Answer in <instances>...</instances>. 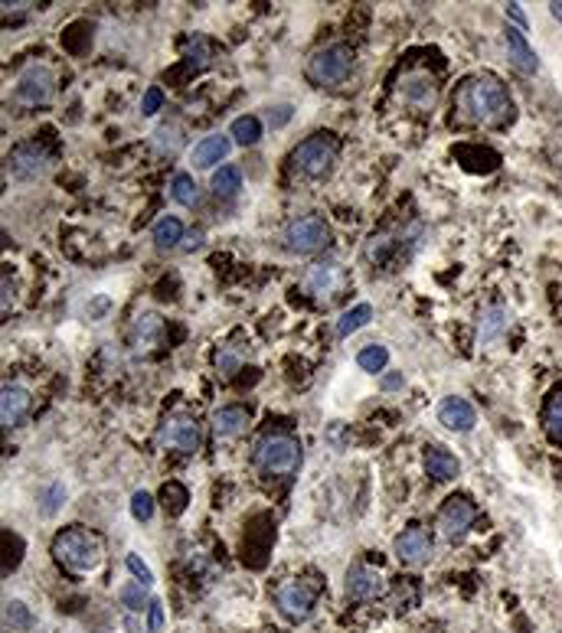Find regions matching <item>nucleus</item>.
Returning a JSON list of instances; mask_svg holds the SVG:
<instances>
[{
    "label": "nucleus",
    "mask_w": 562,
    "mask_h": 633,
    "mask_svg": "<svg viewBox=\"0 0 562 633\" xmlns=\"http://www.w3.org/2000/svg\"><path fill=\"white\" fill-rule=\"evenodd\" d=\"M549 13H553V17L562 23V4H559V0H556V4H549Z\"/></svg>",
    "instance_id": "37998d69"
},
{
    "label": "nucleus",
    "mask_w": 562,
    "mask_h": 633,
    "mask_svg": "<svg viewBox=\"0 0 562 633\" xmlns=\"http://www.w3.org/2000/svg\"><path fill=\"white\" fill-rule=\"evenodd\" d=\"M242 190V170L239 167H219L216 173H213V193L216 196H236V193Z\"/></svg>",
    "instance_id": "393cba45"
},
{
    "label": "nucleus",
    "mask_w": 562,
    "mask_h": 633,
    "mask_svg": "<svg viewBox=\"0 0 562 633\" xmlns=\"http://www.w3.org/2000/svg\"><path fill=\"white\" fill-rule=\"evenodd\" d=\"M252 461L268 477H291L301 464V441L291 435H281V431L262 435L255 441Z\"/></svg>",
    "instance_id": "f03ea898"
},
{
    "label": "nucleus",
    "mask_w": 562,
    "mask_h": 633,
    "mask_svg": "<svg viewBox=\"0 0 562 633\" xmlns=\"http://www.w3.org/2000/svg\"><path fill=\"white\" fill-rule=\"evenodd\" d=\"M163 105V91L157 89V85H151V89L145 91V101H141V115H157Z\"/></svg>",
    "instance_id": "c9c22d12"
},
{
    "label": "nucleus",
    "mask_w": 562,
    "mask_h": 633,
    "mask_svg": "<svg viewBox=\"0 0 562 633\" xmlns=\"http://www.w3.org/2000/svg\"><path fill=\"white\" fill-rule=\"evenodd\" d=\"M396 555H400V561H406V565H426L428 559H432V535H428V529H422V525H412V529H406L402 535H396Z\"/></svg>",
    "instance_id": "ddd939ff"
},
{
    "label": "nucleus",
    "mask_w": 562,
    "mask_h": 633,
    "mask_svg": "<svg viewBox=\"0 0 562 633\" xmlns=\"http://www.w3.org/2000/svg\"><path fill=\"white\" fill-rule=\"evenodd\" d=\"M507 53H510V59H514V65H517L520 73L530 75V73H536V69H540V59H536L533 46L526 43L523 30L507 27Z\"/></svg>",
    "instance_id": "6ab92c4d"
},
{
    "label": "nucleus",
    "mask_w": 562,
    "mask_h": 633,
    "mask_svg": "<svg viewBox=\"0 0 562 633\" xmlns=\"http://www.w3.org/2000/svg\"><path fill=\"white\" fill-rule=\"evenodd\" d=\"M344 591L350 601H373V597H380L386 591V581H382L380 571L366 568V565H354V568L347 571Z\"/></svg>",
    "instance_id": "4468645a"
},
{
    "label": "nucleus",
    "mask_w": 562,
    "mask_h": 633,
    "mask_svg": "<svg viewBox=\"0 0 562 633\" xmlns=\"http://www.w3.org/2000/svg\"><path fill=\"white\" fill-rule=\"evenodd\" d=\"M56 91V75L49 65H30L27 73L17 79V89H13V95H17V101H23V105H46V101L53 99Z\"/></svg>",
    "instance_id": "1a4fd4ad"
},
{
    "label": "nucleus",
    "mask_w": 562,
    "mask_h": 633,
    "mask_svg": "<svg viewBox=\"0 0 562 633\" xmlns=\"http://www.w3.org/2000/svg\"><path fill=\"white\" fill-rule=\"evenodd\" d=\"M121 604L127 607V611H141V607L147 604V585H141V581H131V585H125V588L119 591Z\"/></svg>",
    "instance_id": "2f4dec72"
},
{
    "label": "nucleus",
    "mask_w": 562,
    "mask_h": 633,
    "mask_svg": "<svg viewBox=\"0 0 562 633\" xmlns=\"http://www.w3.org/2000/svg\"><path fill=\"white\" fill-rule=\"evenodd\" d=\"M171 196L180 203V206L193 209L197 203H200V186H197V180H193L190 173H177L171 180Z\"/></svg>",
    "instance_id": "b1692460"
},
{
    "label": "nucleus",
    "mask_w": 562,
    "mask_h": 633,
    "mask_svg": "<svg viewBox=\"0 0 562 633\" xmlns=\"http://www.w3.org/2000/svg\"><path fill=\"white\" fill-rule=\"evenodd\" d=\"M183 238V222L177 216H163L154 222V242L161 248H173Z\"/></svg>",
    "instance_id": "a878e982"
},
{
    "label": "nucleus",
    "mask_w": 562,
    "mask_h": 633,
    "mask_svg": "<svg viewBox=\"0 0 562 633\" xmlns=\"http://www.w3.org/2000/svg\"><path fill=\"white\" fill-rule=\"evenodd\" d=\"M157 447H177L183 454H193L200 451V425H197V418H187V415H171L163 418L161 428H157Z\"/></svg>",
    "instance_id": "0eeeda50"
},
{
    "label": "nucleus",
    "mask_w": 562,
    "mask_h": 633,
    "mask_svg": "<svg viewBox=\"0 0 562 633\" xmlns=\"http://www.w3.org/2000/svg\"><path fill=\"white\" fill-rule=\"evenodd\" d=\"M285 242H288L291 252L308 255V252H321L330 242V226H327L321 216H301L294 219L288 229H285Z\"/></svg>",
    "instance_id": "423d86ee"
},
{
    "label": "nucleus",
    "mask_w": 562,
    "mask_h": 633,
    "mask_svg": "<svg viewBox=\"0 0 562 633\" xmlns=\"http://www.w3.org/2000/svg\"><path fill=\"white\" fill-rule=\"evenodd\" d=\"M30 412V392L23 386H4L0 392V425L17 428Z\"/></svg>",
    "instance_id": "dca6fc26"
},
{
    "label": "nucleus",
    "mask_w": 562,
    "mask_h": 633,
    "mask_svg": "<svg viewBox=\"0 0 562 633\" xmlns=\"http://www.w3.org/2000/svg\"><path fill=\"white\" fill-rule=\"evenodd\" d=\"M4 620H7L10 630H30L33 627V614H30V607L23 601H7Z\"/></svg>",
    "instance_id": "c85d7f7f"
},
{
    "label": "nucleus",
    "mask_w": 562,
    "mask_h": 633,
    "mask_svg": "<svg viewBox=\"0 0 562 633\" xmlns=\"http://www.w3.org/2000/svg\"><path fill=\"white\" fill-rule=\"evenodd\" d=\"M304 284H308L314 294H321V298H330L337 290V284H340V268L337 264H314L308 272V278H304Z\"/></svg>",
    "instance_id": "412c9836"
},
{
    "label": "nucleus",
    "mask_w": 562,
    "mask_h": 633,
    "mask_svg": "<svg viewBox=\"0 0 562 633\" xmlns=\"http://www.w3.org/2000/svg\"><path fill=\"white\" fill-rule=\"evenodd\" d=\"M507 330V310L504 308H490L487 314H484V320H481V346H487V343H494L500 334Z\"/></svg>",
    "instance_id": "bb28decb"
},
{
    "label": "nucleus",
    "mask_w": 562,
    "mask_h": 633,
    "mask_svg": "<svg viewBox=\"0 0 562 633\" xmlns=\"http://www.w3.org/2000/svg\"><path fill=\"white\" fill-rule=\"evenodd\" d=\"M245 425H249V412L239 405H223L213 412V431H216L219 438H236L245 431Z\"/></svg>",
    "instance_id": "aec40b11"
},
{
    "label": "nucleus",
    "mask_w": 562,
    "mask_h": 633,
    "mask_svg": "<svg viewBox=\"0 0 562 633\" xmlns=\"http://www.w3.org/2000/svg\"><path fill=\"white\" fill-rule=\"evenodd\" d=\"M229 151H233V141H229L226 134H209V137H203L200 144L193 147V167L206 170V167H213V163L226 160Z\"/></svg>",
    "instance_id": "f3484780"
},
{
    "label": "nucleus",
    "mask_w": 562,
    "mask_h": 633,
    "mask_svg": "<svg viewBox=\"0 0 562 633\" xmlns=\"http://www.w3.org/2000/svg\"><path fill=\"white\" fill-rule=\"evenodd\" d=\"M163 627V607L157 604H147V633H161Z\"/></svg>",
    "instance_id": "4c0bfd02"
},
{
    "label": "nucleus",
    "mask_w": 562,
    "mask_h": 633,
    "mask_svg": "<svg viewBox=\"0 0 562 633\" xmlns=\"http://www.w3.org/2000/svg\"><path fill=\"white\" fill-rule=\"evenodd\" d=\"M314 597H318V585H308V581H288L281 585L278 594H275V604L288 620H308L311 607H314Z\"/></svg>",
    "instance_id": "6e6552de"
},
{
    "label": "nucleus",
    "mask_w": 562,
    "mask_h": 633,
    "mask_svg": "<svg viewBox=\"0 0 562 633\" xmlns=\"http://www.w3.org/2000/svg\"><path fill=\"white\" fill-rule=\"evenodd\" d=\"M507 13H510V17H514V23H517V30H523V27H526V17H523V10H520V4H510Z\"/></svg>",
    "instance_id": "a19ab883"
},
{
    "label": "nucleus",
    "mask_w": 562,
    "mask_h": 633,
    "mask_svg": "<svg viewBox=\"0 0 562 633\" xmlns=\"http://www.w3.org/2000/svg\"><path fill=\"white\" fill-rule=\"evenodd\" d=\"M63 499H66L63 483H49V487L40 490V509H43V516H53L56 509L63 507Z\"/></svg>",
    "instance_id": "7c9ffc66"
},
{
    "label": "nucleus",
    "mask_w": 562,
    "mask_h": 633,
    "mask_svg": "<svg viewBox=\"0 0 562 633\" xmlns=\"http://www.w3.org/2000/svg\"><path fill=\"white\" fill-rule=\"evenodd\" d=\"M373 320V308L370 304H354L350 310H344L340 314V320H337V336L340 340H347L350 334H356V330H363V326Z\"/></svg>",
    "instance_id": "4be33fe9"
},
{
    "label": "nucleus",
    "mask_w": 562,
    "mask_h": 633,
    "mask_svg": "<svg viewBox=\"0 0 562 633\" xmlns=\"http://www.w3.org/2000/svg\"><path fill=\"white\" fill-rule=\"evenodd\" d=\"M400 95L412 108L428 111V108H435V101H438V82L428 73H408L402 75L400 82Z\"/></svg>",
    "instance_id": "9b49d317"
},
{
    "label": "nucleus",
    "mask_w": 562,
    "mask_h": 633,
    "mask_svg": "<svg viewBox=\"0 0 562 633\" xmlns=\"http://www.w3.org/2000/svg\"><path fill=\"white\" fill-rule=\"evenodd\" d=\"M7 163H10V173H13L17 180H37V177H43V173L49 170V157H46L37 144L13 147Z\"/></svg>",
    "instance_id": "f8f14e48"
},
{
    "label": "nucleus",
    "mask_w": 562,
    "mask_h": 633,
    "mask_svg": "<svg viewBox=\"0 0 562 633\" xmlns=\"http://www.w3.org/2000/svg\"><path fill=\"white\" fill-rule=\"evenodd\" d=\"M125 565H127V571H131V575H135V578L141 581V585H151V581H154V571L147 568V565H145L141 559H137V555H127Z\"/></svg>",
    "instance_id": "f704fd0d"
},
{
    "label": "nucleus",
    "mask_w": 562,
    "mask_h": 633,
    "mask_svg": "<svg viewBox=\"0 0 562 633\" xmlns=\"http://www.w3.org/2000/svg\"><path fill=\"white\" fill-rule=\"evenodd\" d=\"M386 362H390V350L380 343L363 346L360 353H356V366H360L363 372H382L386 369Z\"/></svg>",
    "instance_id": "cd10ccee"
},
{
    "label": "nucleus",
    "mask_w": 562,
    "mask_h": 633,
    "mask_svg": "<svg viewBox=\"0 0 562 633\" xmlns=\"http://www.w3.org/2000/svg\"><path fill=\"white\" fill-rule=\"evenodd\" d=\"M187 59H197V69H203V65H206V43H203V39H197V43L190 46V53H187Z\"/></svg>",
    "instance_id": "58836bf2"
},
{
    "label": "nucleus",
    "mask_w": 562,
    "mask_h": 633,
    "mask_svg": "<svg viewBox=\"0 0 562 633\" xmlns=\"http://www.w3.org/2000/svg\"><path fill=\"white\" fill-rule=\"evenodd\" d=\"M559 633H562V630H559Z\"/></svg>",
    "instance_id": "c03bdc74"
},
{
    "label": "nucleus",
    "mask_w": 562,
    "mask_h": 633,
    "mask_svg": "<svg viewBox=\"0 0 562 633\" xmlns=\"http://www.w3.org/2000/svg\"><path fill=\"white\" fill-rule=\"evenodd\" d=\"M216 366H219V372H226V376H233V372L239 369V356L233 353V350H219Z\"/></svg>",
    "instance_id": "e433bc0d"
},
{
    "label": "nucleus",
    "mask_w": 562,
    "mask_h": 633,
    "mask_svg": "<svg viewBox=\"0 0 562 633\" xmlns=\"http://www.w3.org/2000/svg\"><path fill=\"white\" fill-rule=\"evenodd\" d=\"M288 118H291V108H288V105H278V108L268 111V125H272V127H281Z\"/></svg>",
    "instance_id": "ea45409f"
},
{
    "label": "nucleus",
    "mask_w": 562,
    "mask_h": 633,
    "mask_svg": "<svg viewBox=\"0 0 562 633\" xmlns=\"http://www.w3.org/2000/svg\"><path fill=\"white\" fill-rule=\"evenodd\" d=\"M402 386V376H386V379H382V389H400Z\"/></svg>",
    "instance_id": "79ce46f5"
},
{
    "label": "nucleus",
    "mask_w": 562,
    "mask_h": 633,
    "mask_svg": "<svg viewBox=\"0 0 562 633\" xmlns=\"http://www.w3.org/2000/svg\"><path fill=\"white\" fill-rule=\"evenodd\" d=\"M454 108L461 121L484 127H500L514 118V99L494 73H478L464 82L454 95Z\"/></svg>",
    "instance_id": "f257e3e1"
},
{
    "label": "nucleus",
    "mask_w": 562,
    "mask_h": 633,
    "mask_svg": "<svg viewBox=\"0 0 562 633\" xmlns=\"http://www.w3.org/2000/svg\"><path fill=\"white\" fill-rule=\"evenodd\" d=\"M543 425H546V435L553 438V441L562 444V395H556L553 402L546 405Z\"/></svg>",
    "instance_id": "c756f323"
},
{
    "label": "nucleus",
    "mask_w": 562,
    "mask_h": 633,
    "mask_svg": "<svg viewBox=\"0 0 562 633\" xmlns=\"http://www.w3.org/2000/svg\"><path fill=\"white\" fill-rule=\"evenodd\" d=\"M135 334H137V340L141 343H147V340H154L157 334H161V320H157L154 314H145V316H137V326H135Z\"/></svg>",
    "instance_id": "72a5a7b5"
},
{
    "label": "nucleus",
    "mask_w": 562,
    "mask_h": 633,
    "mask_svg": "<svg viewBox=\"0 0 562 633\" xmlns=\"http://www.w3.org/2000/svg\"><path fill=\"white\" fill-rule=\"evenodd\" d=\"M337 160V141L330 134H314L308 141H301L294 147V154H291V163H294V170L301 177H311V180H318V177H327L330 167Z\"/></svg>",
    "instance_id": "20e7f679"
},
{
    "label": "nucleus",
    "mask_w": 562,
    "mask_h": 633,
    "mask_svg": "<svg viewBox=\"0 0 562 633\" xmlns=\"http://www.w3.org/2000/svg\"><path fill=\"white\" fill-rule=\"evenodd\" d=\"M131 516H135L137 523H147L154 516V497L145 493V490H137L135 497H131Z\"/></svg>",
    "instance_id": "473e14b6"
},
{
    "label": "nucleus",
    "mask_w": 562,
    "mask_h": 633,
    "mask_svg": "<svg viewBox=\"0 0 562 633\" xmlns=\"http://www.w3.org/2000/svg\"><path fill=\"white\" fill-rule=\"evenodd\" d=\"M426 471H428V477H435V480H452V477H458V471H461V461H458L448 447H442V444H428L426 447Z\"/></svg>",
    "instance_id": "a211bd4d"
},
{
    "label": "nucleus",
    "mask_w": 562,
    "mask_h": 633,
    "mask_svg": "<svg viewBox=\"0 0 562 633\" xmlns=\"http://www.w3.org/2000/svg\"><path fill=\"white\" fill-rule=\"evenodd\" d=\"M438 421H442L448 431L464 435V431H471L474 428L478 415H474L471 402H464V398H458V395H448V398H442V405H438Z\"/></svg>",
    "instance_id": "2eb2a0df"
},
{
    "label": "nucleus",
    "mask_w": 562,
    "mask_h": 633,
    "mask_svg": "<svg viewBox=\"0 0 562 633\" xmlns=\"http://www.w3.org/2000/svg\"><path fill=\"white\" fill-rule=\"evenodd\" d=\"M229 137L236 141V144L242 147H252L259 137H262V121L255 118V115H242V118L233 121V127H229Z\"/></svg>",
    "instance_id": "5701e85b"
},
{
    "label": "nucleus",
    "mask_w": 562,
    "mask_h": 633,
    "mask_svg": "<svg viewBox=\"0 0 562 633\" xmlns=\"http://www.w3.org/2000/svg\"><path fill=\"white\" fill-rule=\"evenodd\" d=\"M53 559L66 565L69 571H92L101 561V542L99 535H92L89 529L73 525L53 539Z\"/></svg>",
    "instance_id": "7ed1b4c3"
},
{
    "label": "nucleus",
    "mask_w": 562,
    "mask_h": 633,
    "mask_svg": "<svg viewBox=\"0 0 562 633\" xmlns=\"http://www.w3.org/2000/svg\"><path fill=\"white\" fill-rule=\"evenodd\" d=\"M474 523V503L468 497H448L444 507L438 509V533L448 542H458Z\"/></svg>",
    "instance_id": "9d476101"
},
{
    "label": "nucleus",
    "mask_w": 562,
    "mask_h": 633,
    "mask_svg": "<svg viewBox=\"0 0 562 633\" xmlns=\"http://www.w3.org/2000/svg\"><path fill=\"white\" fill-rule=\"evenodd\" d=\"M354 69V49L344 43H330L308 59V79L318 85H340Z\"/></svg>",
    "instance_id": "39448f33"
}]
</instances>
